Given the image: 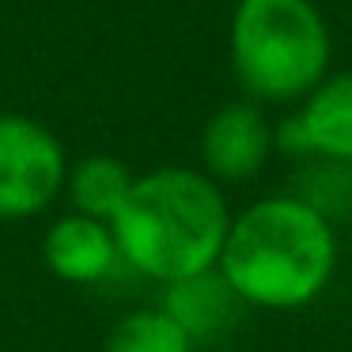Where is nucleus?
<instances>
[{
    "label": "nucleus",
    "instance_id": "obj_3",
    "mask_svg": "<svg viewBox=\"0 0 352 352\" xmlns=\"http://www.w3.org/2000/svg\"><path fill=\"white\" fill-rule=\"evenodd\" d=\"M231 69L254 102H303L329 76V27L314 0H239Z\"/></svg>",
    "mask_w": 352,
    "mask_h": 352
},
{
    "label": "nucleus",
    "instance_id": "obj_7",
    "mask_svg": "<svg viewBox=\"0 0 352 352\" xmlns=\"http://www.w3.org/2000/svg\"><path fill=\"white\" fill-rule=\"evenodd\" d=\"M163 311L190 333V341H216L223 337L243 314V299L235 296L220 269H205V273L182 276V280L163 284Z\"/></svg>",
    "mask_w": 352,
    "mask_h": 352
},
{
    "label": "nucleus",
    "instance_id": "obj_1",
    "mask_svg": "<svg viewBox=\"0 0 352 352\" xmlns=\"http://www.w3.org/2000/svg\"><path fill=\"white\" fill-rule=\"evenodd\" d=\"M228 228L220 186L193 167H155L133 178L110 220L122 261L160 284L216 269Z\"/></svg>",
    "mask_w": 352,
    "mask_h": 352
},
{
    "label": "nucleus",
    "instance_id": "obj_4",
    "mask_svg": "<svg viewBox=\"0 0 352 352\" xmlns=\"http://www.w3.org/2000/svg\"><path fill=\"white\" fill-rule=\"evenodd\" d=\"M69 155L50 125L0 114V220H31L65 190Z\"/></svg>",
    "mask_w": 352,
    "mask_h": 352
},
{
    "label": "nucleus",
    "instance_id": "obj_9",
    "mask_svg": "<svg viewBox=\"0 0 352 352\" xmlns=\"http://www.w3.org/2000/svg\"><path fill=\"white\" fill-rule=\"evenodd\" d=\"M129 186H133V170L118 155H102V152L84 155L80 163H72L69 178H65L72 208L80 216H91V220H102V223L114 220Z\"/></svg>",
    "mask_w": 352,
    "mask_h": 352
},
{
    "label": "nucleus",
    "instance_id": "obj_8",
    "mask_svg": "<svg viewBox=\"0 0 352 352\" xmlns=\"http://www.w3.org/2000/svg\"><path fill=\"white\" fill-rule=\"evenodd\" d=\"M307 152L326 163H352V72L326 76L296 110Z\"/></svg>",
    "mask_w": 352,
    "mask_h": 352
},
{
    "label": "nucleus",
    "instance_id": "obj_6",
    "mask_svg": "<svg viewBox=\"0 0 352 352\" xmlns=\"http://www.w3.org/2000/svg\"><path fill=\"white\" fill-rule=\"evenodd\" d=\"M42 258L57 280L69 284H102L122 265L110 223L80 212H69L50 223L46 239H42Z\"/></svg>",
    "mask_w": 352,
    "mask_h": 352
},
{
    "label": "nucleus",
    "instance_id": "obj_10",
    "mask_svg": "<svg viewBox=\"0 0 352 352\" xmlns=\"http://www.w3.org/2000/svg\"><path fill=\"white\" fill-rule=\"evenodd\" d=\"M107 352H193V341L163 307H144L110 329Z\"/></svg>",
    "mask_w": 352,
    "mask_h": 352
},
{
    "label": "nucleus",
    "instance_id": "obj_5",
    "mask_svg": "<svg viewBox=\"0 0 352 352\" xmlns=\"http://www.w3.org/2000/svg\"><path fill=\"white\" fill-rule=\"evenodd\" d=\"M273 155V125L258 102H228L201 129V163L212 182H250Z\"/></svg>",
    "mask_w": 352,
    "mask_h": 352
},
{
    "label": "nucleus",
    "instance_id": "obj_2",
    "mask_svg": "<svg viewBox=\"0 0 352 352\" xmlns=\"http://www.w3.org/2000/svg\"><path fill=\"white\" fill-rule=\"evenodd\" d=\"M337 265V235L303 197H265L231 220L216 269L246 307L296 311L322 296Z\"/></svg>",
    "mask_w": 352,
    "mask_h": 352
}]
</instances>
